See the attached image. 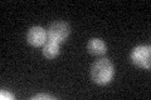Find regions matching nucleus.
<instances>
[{
  "label": "nucleus",
  "mask_w": 151,
  "mask_h": 100,
  "mask_svg": "<svg viewBox=\"0 0 151 100\" xmlns=\"http://www.w3.org/2000/svg\"><path fill=\"white\" fill-rule=\"evenodd\" d=\"M115 75V68L107 58L96 60L91 66V78L98 85H106L112 80Z\"/></svg>",
  "instance_id": "f257e3e1"
},
{
  "label": "nucleus",
  "mask_w": 151,
  "mask_h": 100,
  "mask_svg": "<svg viewBox=\"0 0 151 100\" xmlns=\"http://www.w3.org/2000/svg\"><path fill=\"white\" fill-rule=\"evenodd\" d=\"M130 58L134 65L149 70L151 68V48L149 45L135 46L131 51Z\"/></svg>",
  "instance_id": "f03ea898"
},
{
  "label": "nucleus",
  "mask_w": 151,
  "mask_h": 100,
  "mask_svg": "<svg viewBox=\"0 0 151 100\" xmlns=\"http://www.w3.org/2000/svg\"><path fill=\"white\" fill-rule=\"evenodd\" d=\"M70 34V28L67 23L64 21H54L47 29V36L48 39H52L57 43H63L67 40V38Z\"/></svg>",
  "instance_id": "7ed1b4c3"
},
{
  "label": "nucleus",
  "mask_w": 151,
  "mask_h": 100,
  "mask_svg": "<svg viewBox=\"0 0 151 100\" xmlns=\"http://www.w3.org/2000/svg\"><path fill=\"white\" fill-rule=\"evenodd\" d=\"M47 39H48V36H47V30H44L42 26H32L30 29L27 31L28 44L34 46V48L43 46V44L45 43Z\"/></svg>",
  "instance_id": "20e7f679"
},
{
  "label": "nucleus",
  "mask_w": 151,
  "mask_h": 100,
  "mask_svg": "<svg viewBox=\"0 0 151 100\" xmlns=\"http://www.w3.org/2000/svg\"><path fill=\"white\" fill-rule=\"evenodd\" d=\"M87 50L92 55H103L107 51V45L100 38H92L87 43Z\"/></svg>",
  "instance_id": "39448f33"
},
{
  "label": "nucleus",
  "mask_w": 151,
  "mask_h": 100,
  "mask_svg": "<svg viewBox=\"0 0 151 100\" xmlns=\"http://www.w3.org/2000/svg\"><path fill=\"white\" fill-rule=\"evenodd\" d=\"M42 53L47 59H54L59 54V43H57L52 39H47L43 44Z\"/></svg>",
  "instance_id": "423d86ee"
},
{
  "label": "nucleus",
  "mask_w": 151,
  "mask_h": 100,
  "mask_svg": "<svg viewBox=\"0 0 151 100\" xmlns=\"http://www.w3.org/2000/svg\"><path fill=\"white\" fill-rule=\"evenodd\" d=\"M32 100H38V99H48V100H53L54 98L52 95H48V94H37V95H33L30 98Z\"/></svg>",
  "instance_id": "0eeeda50"
},
{
  "label": "nucleus",
  "mask_w": 151,
  "mask_h": 100,
  "mask_svg": "<svg viewBox=\"0 0 151 100\" xmlns=\"http://www.w3.org/2000/svg\"><path fill=\"white\" fill-rule=\"evenodd\" d=\"M0 99L4 100V99H8V100H13L14 99V95H12L10 93H8L6 90L1 89V91H0Z\"/></svg>",
  "instance_id": "6e6552de"
}]
</instances>
